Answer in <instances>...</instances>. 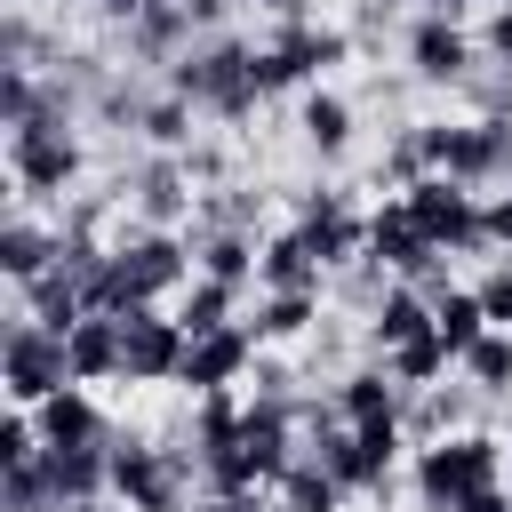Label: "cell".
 <instances>
[{
    "label": "cell",
    "mask_w": 512,
    "mask_h": 512,
    "mask_svg": "<svg viewBox=\"0 0 512 512\" xmlns=\"http://www.w3.org/2000/svg\"><path fill=\"white\" fill-rule=\"evenodd\" d=\"M184 280V248H176V232H136L128 248H112L104 256V280L88 288V312H144L152 296H168Z\"/></svg>",
    "instance_id": "cell-1"
},
{
    "label": "cell",
    "mask_w": 512,
    "mask_h": 512,
    "mask_svg": "<svg viewBox=\"0 0 512 512\" xmlns=\"http://www.w3.org/2000/svg\"><path fill=\"white\" fill-rule=\"evenodd\" d=\"M168 96L208 104V112H224V120L256 112V96H264V80H256V48H240V40L184 48V56H176V72H168Z\"/></svg>",
    "instance_id": "cell-2"
},
{
    "label": "cell",
    "mask_w": 512,
    "mask_h": 512,
    "mask_svg": "<svg viewBox=\"0 0 512 512\" xmlns=\"http://www.w3.org/2000/svg\"><path fill=\"white\" fill-rule=\"evenodd\" d=\"M480 488H504V440L456 432V440H432V448L416 456V496H424L432 512H456V504L480 496Z\"/></svg>",
    "instance_id": "cell-3"
},
{
    "label": "cell",
    "mask_w": 512,
    "mask_h": 512,
    "mask_svg": "<svg viewBox=\"0 0 512 512\" xmlns=\"http://www.w3.org/2000/svg\"><path fill=\"white\" fill-rule=\"evenodd\" d=\"M64 112H72V96L48 88L40 112H32L24 128H8V168H16L24 192H64V184L80 176V144L64 136Z\"/></svg>",
    "instance_id": "cell-4"
},
{
    "label": "cell",
    "mask_w": 512,
    "mask_h": 512,
    "mask_svg": "<svg viewBox=\"0 0 512 512\" xmlns=\"http://www.w3.org/2000/svg\"><path fill=\"white\" fill-rule=\"evenodd\" d=\"M392 456H400V424H344V416H320V448H312V464L328 472V480H344V488H384V472H392Z\"/></svg>",
    "instance_id": "cell-5"
},
{
    "label": "cell",
    "mask_w": 512,
    "mask_h": 512,
    "mask_svg": "<svg viewBox=\"0 0 512 512\" xmlns=\"http://www.w3.org/2000/svg\"><path fill=\"white\" fill-rule=\"evenodd\" d=\"M432 136V168L440 176H456V184H496V176H512V120H464V128H424Z\"/></svg>",
    "instance_id": "cell-6"
},
{
    "label": "cell",
    "mask_w": 512,
    "mask_h": 512,
    "mask_svg": "<svg viewBox=\"0 0 512 512\" xmlns=\"http://www.w3.org/2000/svg\"><path fill=\"white\" fill-rule=\"evenodd\" d=\"M64 384H72L64 336L40 328V320H8V400H16V408H40V400H56Z\"/></svg>",
    "instance_id": "cell-7"
},
{
    "label": "cell",
    "mask_w": 512,
    "mask_h": 512,
    "mask_svg": "<svg viewBox=\"0 0 512 512\" xmlns=\"http://www.w3.org/2000/svg\"><path fill=\"white\" fill-rule=\"evenodd\" d=\"M400 208H408V224L432 240V248H472L480 240V200H472V184H456V176H416L408 192H400Z\"/></svg>",
    "instance_id": "cell-8"
},
{
    "label": "cell",
    "mask_w": 512,
    "mask_h": 512,
    "mask_svg": "<svg viewBox=\"0 0 512 512\" xmlns=\"http://www.w3.org/2000/svg\"><path fill=\"white\" fill-rule=\"evenodd\" d=\"M184 352H192V336L176 328V312H120V376L128 384H168V376H184Z\"/></svg>",
    "instance_id": "cell-9"
},
{
    "label": "cell",
    "mask_w": 512,
    "mask_h": 512,
    "mask_svg": "<svg viewBox=\"0 0 512 512\" xmlns=\"http://www.w3.org/2000/svg\"><path fill=\"white\" fill-rule=\"evenodd\" d=\"M344 56V32H312V24H280V40L272 48H256V80H264V96L272 88H288V80H312V72H328Z\"/></svg>",
    "instance_id": "cell-10"
},
{
    "label": "cell",
    "mask_w": 512,
    "mask_h": 512,
    "mask_svg": "<svg viewBox=\"0 0 512 512\" xmlns=\"http://www.w3.org/2000/svg\"><path fill=\"white\" fill-rule=\"evenodd\" d=\"M112 488L128 496V512H176L184 504V472L160 448H112Z\"/></svg>",
    "instance_id": "cell-11"
},
{
    "label": "cell",
    "mask_w": 512,
    "mask_h": 512,
    "mask_svg": "<svg viewBox=\"0 0 512 512\" xmlns=\"http://www.w3.org/2000/svg\"><path fill=\"white\" fill-rule=\"evenodd\" d=\"M432 256H440V248H432V240H424V232L408 224V208H400V200L368 216V264H376V272H400V280H424V272H432Z\"/></svg>",
    "instance_id": "cell-12"
},
{
    "label": "cell",
    "mask_w": 512,
    "mask_h": 512,
    "mask_svg": "<svg viewBox=\"0 0 512 512\" xmlns=\"http://www.w3.org/2000/svg\"><path fill=\"white\" fill-rule=\"evenodd\" d=\"M248 352H256V328H216V336H192V352H184V376H176V384H192V392L208 400V392H224V384L248 368Z\"/></svg>",
    "instance_id": "cell-13"
},
{
    "label": "cell",
    "mask_w": 512,
    "mask_h": 512,
    "mask_svg": "<svg viewBox=\"0 0 512 512\" xmlns=\"http://www.w3.org/2000/svg\"><path fill=\"white\" fill-rule=\"evenodd\" d=\"M296 232L312 240V256H320V264H352V256L368 248V224H360V216H352V208H344L336 192H312V200H304V224H296Z\"/></svg>",
    "instance_id": "cell-14"
},
{
    "label": "cell",
    "mask_w": 512,
    "mask_h": 512,
    "mask_svg": "<svg viewBox=\"0 0 512 512\" xmlns=\"http://www.w3.org/2000/svg\"><path fill=\"white\" fill-rule=\"evenodd\" d=\"M240 464H248L256 488H264V480H288V408H280V400H256V408L240 416Z\"/></svg>",
    "instance_id": "cell-15"
},
{
    "label": "cell",
    "mask_w": 512,
    "mask_h": 512,
    "mask_svg": "<svg viewBox=\"0 0 512 512\" xmlns=\"http://www.w3.org/2000/svg\"><path fill=\"white\" fill-rule=\"evenodd\" d=\"M32 424H40V448H104V416H96V400L80 384H64L56 400H40Z\"/></svg>",
    "instance_id": "cell-16"
},
{
    "label": "cell",
    "mask_w": 512,
    "mask_h": 512,
    "mask_svg": "<svg viewBox=\"0 0 512 512\" xmlns=\"http://www.w3.org/2000/svg\"><path fill=\"white\" fill-rule=\"evenodd\" d=\"M40 464H48L64 512H80V504H96L112 488V448H40Z\"/></svg>",
    "instance_id": "cell-17"
},
{
    "label": "cell",
    "mask_w": 512,
    "mask_h": 512,
    "mask_svg": "<svg viewBox=\"0 0 512 512\" xmlns=\"http://www.w3.org/2000/svg\"><path fill=\"white\" fill-rule=\"evenodd\" d=\"M408 64H416L424 80H464V72H472V40L456 32V16H416Z\"/></svg>",
    "instance_id": "cell-18"
},
{
    "label": "cell",
    "mask_w": 512,
    "mask_h": 512,
    "mask_svg": "<svg viewBox=\"0 0 512 512\" xmlns=\"http://www.w3.org/2000/svg\"><path fill=\"white\" fill-rule=\"evenodd\" d=\"M320 256H312V240L304 232H280V240H264V264H256V280L272 288V296H320Z\"/></svg>",
    "instance_id": "cell-19"
},
{
    "label": "cell",
    "mask_w": 512,
    "mask_h": 512,
    "mask_svg": "<svg viewBox=\"0 0 512 512\" xmlns=\"http://www.w3.org/2000/svg\"><path fill=\"white\" fill-rule=\"evenodd\" d=\"M368 336H376V352L392 360V352H408L416 336H432V296H416V288H384L376 296V312H368Z\"/></svg>",
    "instance_id": "cell-20"
},
{
    "label": "cell",
    "mask_w": 512,
    "mask_h": 512,
    "mask_svg": "<svg viewBox=\"0 0 512 512\" xmlns=\"http://www.w3.org/2000/svg\"><path fill=\"white\" fill-rule=\"evenodd\" d=\"M56 256H64V240H56V232H40L32 216H16V224L0 232V272H8L16 288H32L40 272H56Z\"/></svg>",
    "instance_id": "cell-21"
},
{
    "label": "cell",
    "mask_w": 512,
    "mask_h": 512,
    "mask_svg": "<svg viewBox=\"0 0 512 512\" xmlns=\"http://www.w3.org/2000/svg\"><path fill=\"white\" fill-rule=\"evenodd\" d=\"M64 352H72V384L120 376V320H112V312H88V320L64 336Z\"/></svg>",
    "instance_id": "cell-22"
},
{
    "label": "cell",
    "mask_w": 512,
    "mask_h": 512,
    "mask_svg": "<svg viewBox=\"0 0 512 512\" xmlns=\"http://www.w3.org/2000/svg\"><path fill=\"white\" fill-rule=\"evenodd\" d=\"M336 416L344 424H400V376H376V368H360V376H344L336 384Z\"/></svg>",
    "instance_id": "cell-23"
},
{
    "label": "cell",
    "mask_w": 512,
    "mask_h": 512,
    "mask_svg": "<svg viewBox=\"0 0 512 512\" xmlns=\"http://www.w3.org/2000/svg\"><path fill=\"white\" fill-rule=\"evenodd\" d=\"M432 328H440V344L464 360V352L488 336V304H480V288H448V296H432Z\"/></svg>",
    "instance_id": "cell-24"
},
{
    "label": "cell",
    "mask_w": 512,
    "mask_h": 512,
    "mask_svg": "<svg viewBox=\"0 0 512 512\" xmlns=\"http://www.w3.org/2000/svg\"><path fill=\"white\" fill-rule=\"evenodd\" d=\"M256 264H264V248H256L248 232H216V240L200 248V280H224V288L256 280Z\"/></svg>",
    "instance_id": "cell-25"
},
{
    "label": "cell",
    "mask_w": 512,
    "mask_h": 512,
    "mask_svg": "<svg viewBox=\"0 0 512 512\" xmlns=\"http://www.w3.org/2000/svg\"><path fill=\"white\" fill-rule=\"evenodd\" d=\"M304 136H312V152H344L352 144V104L328 96V88H312L304 96Z\"/></svg>",
    "instance_id": "cell-26"
},
{
    "label": "cell",
    "mask_w": 512,
    "mask_h": 512,
    "mask_svg": "<svg viewBox=\"0 0 512 512\" xmlns=\"http://www.w3.org/2000/svg\"><path fill=\"white\" fill-rule=\"evenodd\" d=\"M184 32H192V16H184V0H152V8H144V16L128 24V40H136L144 56H168V48L184 40Z\"/></svg>",
    "instance_id": "cell-27"
},
{
    "label": "cell",
    "mask_w": 512,
    "mask_h": 512,
    "mask_svg": "<svg viewBox=\"0 0 512 512\" xmlns=\"http://www.w3.org/2000/svg\"><path fill=\"white\" fill-rule=\"evenodd\" d=\"M176 328H184V336H216V328H232V288H224V280H200V288L176 304Z\"/></svg>",
    "instance_id": "cell-28"
},
{
    "label": "cell",
    "mask_w": 512,
    "mask_h": 512,
    "mask_svg": "<svg viewBox=\"0 0 512 512\" xmlns=\"http://www.w3.org/2000/svg\"><path fill=\"white\" fill-rule=\"evenodd\" d=\"M280 504H288V512H336V504H344V480H328L320 464H288Z\"/></svg>",
    "instance_id": "cell-29"
},
{
    "label": "cell",
    "mask_w": 512,
    "mask_h": 512,
    "mask_svg": "<svg viewBox=\"0 0 512 512\" xmlns=\"http://www.w3.org/2000/svg\"><path fill=\"white\" fill-rule=\"evenodd\" d=\"M136 208H144L152 224H176V216L192 208V184H184L176 168H144V184H136Z\"/></svg>",
    "instance_id": "cell-30"
},
{
    "label": "cell",
    "mask_w": 512,
    "mask_h": 512,
    "mask_svg": "<svg viewBox=\"0 0 512 512\" xmlns=\"http://www.w3.org/2000/svg\"><path fill=\"white\" fill-rule=\"evenodd\" d=\"M464 368H472V384H480V392H512V336H504V328H488V336L464 352Z\"/></svg>",
    "instance_id": "cell-31"
},
{
    "label": "cell",
    "mask_w": 512,
    "mask_h": 512,
    "mask_svg": "<svg viewBox=\"0 0 512 512\" xmlns=\"http://www.w3.org/2000/svg\"><path fill=\"white\" fill-rule=\"evenodd\" d=\"M8 512H64V504H56V480H48L40 456H32V464H8Z\"/></svg>",
    "instance_id": "cell-32"
},
{
    "label": "cell",
    "mask_w": 512,
    "mask_h": 512,
    "mask_svg": "<svg viewBox=\"0 0 512 512\" xmlns=\"http://www.w3.org/2000/svg\"><path fill=\"white\" fill-rule=\"evenodd\" d=\"M448 360H456V352H448V344H440V328H432V336H416L408 352H392V376H400V384H432Z\"/></svg>",
    "instance_id": "cell-33"
},
{
    "label": "cell",
    "mask_w": 512,
    "mask_h": 512,
    "mask_svg": "<svg viewBox=\"0 0 512 512\" xmlns=\"http://www.w3.org/2000/svg\"><path fill=\"white\" fill-rule=\"evenodd\" d=\"M312 304H320V296H272V304L256 312V336H280V344L304 336V328H312Z\"/></svg>",
    "instance_id": "cell-34"
},
{
    "label": "cell",
    "mask_w": 512,
    "mask_h": 512,
    "mask_svg": "<svg viewBox=\"0 0 512 512\" xmlns=\"http://www.w3.org/2000/svg\"><path fill=\"white\" fill-rule=\"evenodd\" d=\"M136 128H144L152 144H184V128H192V104H184V96H160V104H144V112H136Z\"/></svg>",
    "instance_id": "cell-35"
},
{
    "label": "cell",
    "mask_w": 512,
    "mask_h": 512,
    "mask_svg": "<svg viewBox=\"0 0 512 512\" xmlns=\"http://www.w3.org/2000/svg\"><path fill=\"white\" fill-rule=\"evenodd\" d=\"M480 304H488V328H512V264H496L480 280Z\"/></svg>",
    "instance_id": "cell-36"
},
{
    "label": "cell",
    "mask_w": 512,
    "mask_h": 512,
    "mask_svg": "<svg viewBox=\"0 0 512 512\" xmlns=\"http://www.w3.org/2000/svg\"><path fill=\"white\" fill-rule=\"evenodd\" d=\"M456 408H464V400H456V392H432V400H424V408H416V424H424V432H432V440H448V424H456Z\"/></svg>",
    "instance_id": "cell-37"
},
{
    "label": "cell",
    "mask_w": 512,
    "mask_h": 512,
    "mask_svg": "<svg viewBox=\"0 0 512 512\" xmlns=\"http://www.w3.org/2000/svg\"><path fill=\"white\" fill-rule=\"evenodd\" d=\"M480 240H496V248H512V192H496V200L480 208Z\"/></svg>",
    "instance_id": "cell-38"
},
{
    "label": "cell",
    "mask_w": 512,
    "mask_h": 512,
    "mask_svg": "<svg viewBox=\"0 0 512 512\" xmlns=\"http://www.w3.org/2000/svg\"><path fill=\"white\" fill-rule=\"evenodd\" d=\"M488 56H504V64H512V8H496V16H488Z\"/></svg>",
    "instance_id": "cell-39"
},
{
    "label": "cell",
    "mask_w": 512,
    "mask_h": 512,
    "mask_svg": "<svg viewBox=\"0 0 512 512\" xmlns=\"http://www.w3.org/2000/svg\"><path fill=\"white\" fill-rule=\"evenodd\" d=\"M456 512H512V488H480V496H464Z\"/></svg>",
    "instance_id": "cell-40"
},
{
    "label": "cell",
    "mask_w": 512,
    "mask_h": 512,
    "mask_svg": "<svg viewBox=\"0 0 512 512\" xmlns=\"http://www.w3.org/2000/svg\"><path fill=\"white\" fill-rule=\"evenodd\" d=\"M224 8H232V0H184V16H192V24H224Z\"/></svg>",
    "instance_id": "cell-41"
},
{
    "label": "cell",
    "mask_w": 512,
    "mask_h": 512,
    "mask_svg": "<svg viewBox=\"0 0 512 512\" xmlns=\"http://www.w3.org/2000/svg\"><path fill=\"white\" fill-rule=\"evenodd\" d=\"M96 8H104V16H128V24H136V16L152 8V0H96Z\"/></svg>",
    "instance_id": "cell-42"
},
{
    "label": "cell",
    "mask_w": 512,
    "mask_h": 512,
    "mask_svg": "<svg viewBox=\"0 0 512 512\" xmlns=\"http://www.w3.org/2000/svg\"><path fill=\"white\" fill-rule=\"evenodd\" d=\"M264 8H272L280 24H296V16H304V0H264Z\"/></svg>",
    "instance_id": "cell-43"
},
{
    "label": "cell",
    "mask_w": 512,
    "mask_h": 512,
    "mask_svg": "<svg viewBox=\"0 0 512 512\" xmlns=\"http://www.w3.org/2000/svg\"><path fill=\"white\" fill-rule=\"evenodd\" d=\"M424 8H432V16H456V8H464V0H424Z\"/></svg>",
    "instance_id": "cell-44"
},
{
    "label": "cell",
    "mask_w": 512,
    "mask_h": 512,
    "mask_svg": "<svg viewBox=\"0 0 512 512\" xmlns=\"http://www.w3.org/2000/svg\"><path fill=\"white\" fill-rule=\"evenodd\" d=\"M80 512H104V504H80Z\"/></svg>",
    "instance_id": "cell-45"
}]
</instances>
